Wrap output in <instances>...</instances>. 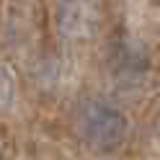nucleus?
I'll use <instances>...</instances> for the list:
<instances>
[{"label":"nucleus","mask_w":160,"mask_h":160,"mask_svg":"<svg viewBox=\"0 0 160 160\" xmlns=\"http://www.w3.org/2000/svg\"><path fill=\"white\" fill-rule=\"evenodd\" d=\"M57 31L65 39H88L98 28V0H59L57 5Z\"/></svg>","instance_id":"f03ea898"},{"label":"nucleus","mask_w":160,"mask_h":160,"mask_svg":"<svg viewBox=\"0 0 160 160\" xmlns=\"http://www.w3.org/2000/svg\"><path fill=\"white\" fill-rule=\"evenodd\" d=\"M13 101V78L5 67H0V108H5Z\"/></svg>","instance_id":"20e7f679"},{"label":"nucleus","mask_w":160,"mask_h":160,"mask_svg":"<svg viewBox=\"0 0 160 160\" xmlns=\"http://www.w3.org/2000/svg\"><path fill=\"white\" fill-rule=\"evenodd\" d=\"M114 75L127 85H139L150 75V59L147 54L132 42H124L116 49L114 57Z\"/></svg>","instance_id":"7ed1b4c3"},{"label":"nucleus","mask_w":160,"mask_h":160,"mask_svg":"<svg viewBox=\"0 0 160 160\" xmlns=\"http://www.w3.org/2000/svg\"><path fill=\"white\" fill-rule=\"evenodd\" d=\"M75 132L96 150H116L127 139L129 122L114 103L103 98H85L75 108Z\"/></svg>","instance_id":"f257e3e1"}]
</instances>
